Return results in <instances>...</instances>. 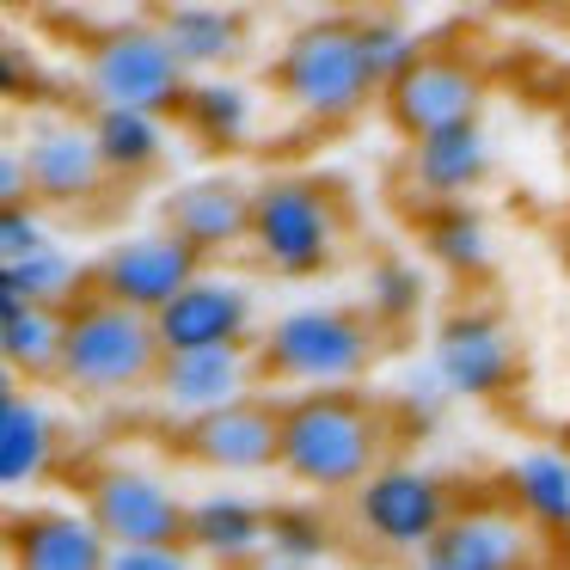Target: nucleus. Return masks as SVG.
<instances>
[{
    "mask_svg": "<svg viewBox=\"0 0 570 570\" xmlns=\"http://www.w3.org/2000/svg\"><path fill=\"white\" fill-rule=\"evenodd\" d=\"M87 129H92V148H99V160L111 178H148L166 166V117L92 105Z\"/></svg>",
    "mask_w": 570,
    "mask_h": 570,
    "instance_id": "24",
    "label": "nucleus"
},
{
    "mask_svg": "<svg viewBox=\"0 0 570 570\" xmlns=\"http://www.w3.org/2000/svg\"><path fill=\"white\" fill-rule=\"evenodd\" d=\"M80 283H92V264H80L75 252L56 239V246H43L38 258L26 264H0V313L13 307H75Z\"/></svg>",
    "mask_w": 570,
    "mask_h": 570,
    "instance_id": "25",
    "label": "nucleus"
},
{
    "mask_svg": "<svg viewBox=\"0 0 570 570\" xmlns=\"http://www.w3.org/2000/svg\"><path fill=\"white\" fill-rule=\"evenodd\" d=\"M80 509L99 521V533L124 552V546H185L190 533V503L148 466H99L87 472V491H80Z\"/></svg>",
    "mask_w": 570,
    "mask_h": 570,
    "instance_id": "9",
    "label": "nucleus"
},
{
    "mask_svg": "<svg viewBox=\"0 0 570 570\" xmlns=\"http://www.w3.org/2000/svg\"><path fill=\"white\" fill-rule=\"evenodd\" d=\"M423 301H430V276L399 252H381L362 276V313L374 325H411L423 313Z\"/></svg>",
    "mask_w": 570,
    "mask_h": 570,
    "instance_id": "29",
    "label": "nucleus"
},
{
    "mask_svg": "<svg viewBox=\"0 0 570 570\" xmlns=\"http://www.w3.org/2000/svg\"><path fill=\"white\" fill-rule=\"evenodd\" d=\"M497 166V148L484 136V124H466V129H442L430 141H411V185L423 190L430 203H460L491 178Z\"/></svg>",
    "mask_w": 570,
    "mask_h": 570,
    "instance_id": "22",
    "label": "nucleus"
},
{
    "mask_svg": "<svg viewBox=\"0 0 570 570\" xmlns=\"http://www.w3.org/2000/svg\"><path fill=\"white\" fill-rule=\"evenodd\" d=\"M258 374L295 393H344L374 362V320L344 301H307L264 325L258 337Z\"/></svg>",
    "mask_w": 570,
    "mask_h": 570,
    "instance_id": "3",
    "label": "nucleus"
},
{
    "mask_svg": "<svg viewBox=\"0 0 570 570\" xmlns=\"http://www.w3.org/2000/svg\"><path fill=\"white\" fill-rule=\"evenodd\" d=\"M203 558L190 546H124L111 552V570H197Z\"/></svg>",
    "mask_w": 570,
    "mask_h": 570,
    "instance_id": "34",
    "label": "nucleus"
},
{
    "mask_svg": "<svg viewBox=\"0 0 570 570\" xmlns=\"http://www.w3.org/2000/svg\"><path fill=\"white\" fill-rule=\"evenodd\" d=\"M252 203H258V185H246L234 173H203L166 190L160 227H173L203 258H222L234 246H252Z\"/></svg>",
    "mask_w": 570,
    "mask_h": 570,
    "instance_id": "14",
    "label": "nucleus"
},
{
    "mask_svg": "<svg viewBox=\"0 0 570 570\" xmlns=\"http://www.w3.org/2000/svg\"><path fill=\"white\" fill-rule=\"evenodd\" d=\"M356 31H362V56H368V68H374V80H381V92L393 87V80L405 75V68L417 62L423 50H430V43H423L399 13H356Z\"/></svg>",
    "mask_w": 570,
    "mask_h": 570,
    "instance_id": "31",
    "label": "nucleus"
},
{
    "mask_svg": "<svg viewBox=\"0 0 570 570\" xmlns=\"http://www.w3.org/2000/svg\"><path fill=\"white\" fill-rule=\"evenodd\" d=\"M411 570H528V521L509 509H460Z\"/></svg>",
    "mask_w": 570,
    "mask_h": 570,
    "instance_id": "18",
    "label": "nucleus"
},
{
    "mask_svg": "<svg viewBox=\"0 0 570 570\" xmlns=\"http://www.w3.org/2000/svg\"><path fill=\"white\" fill-rule=\"evenodd\" d=\"M190 466L222 472V479H252V472H276L283 460V399H239V405L215 411V417L185 423L178 435Z\"/></svg>",
    "mask_w": 570,
    "mask_h": 570,
    "instance_id": "11",
    "label": "nucleus"
},
{
    "mask_svg": "<svg viewBox=\"0 0 570 570\" xmlns=\"http://www.w3.org/2000/svg\"><path fill=\"white\" fill-rule=\"evenodd\" d=\"M423 258L448 276H484L497 258L491 222L472 203H430V215H423Z\"/></svg>",
    "mask_w": 570,
    "mask_h": 570,
    "instance_id": "26",
    "label": "nucleus"
},
{
    "mask_svg": "<svg viewBox=\"0 0 570 570\" xmlns=\"http://www.w3.org/2000/svg\"><path fill=\"white\" fill-rule=\"evenodd\" d=\"M80 75H87L92 105L148 111V117H178L190 99V87H197L154 19H117V26H105L99 38L87 43Z\"/></svg>",
    "mask_w": 570,
    "mask_h": 570,
    "instance_id": "4",
    "label": "nucleus"
},
{
    "mask_svg": "<svg viewBox=\"0 0 570 570\" xmlns=\"http://www.w3.org/2000/svg\"><path fill=\"white\" fill-rule=\"evenodd\" d=\"M62 350H68V307L0 313V356H7V374L50 381V374H62Z\"/></svg>",
    "mask_w": 570,
    "mask_h": 570,
    "instance_id": "28",
    "label": "nucleus"
},
{
    "mask_svg": "<svg viewBox=\"0 0 570 570\" xmlns=\"http://www.w3.org/2000/svg\"><path fill=\"white\" fill-rule=\"evenodd\" d=\"M350 509H356V528L368 533L374 546H386V552H411V558H417L423 546L460 515L442 472L411 466V460H386V466L350 497Z\"/></svg>",
    "mask_w": 570,
    "mask_h": 570,
    "instance_id": "8",
    "label": "nucleus"
},
{
    "mask_svg": "<svg viewBox=\"0 0 570 570\" xmlns=\"http://www.w3.org/2000/svg\"><path fill=\"white\" fill-rule=\"evenodd\" d=\"M252 325H258V288L246 276H215L203 271L173 307L154 320L166 356H190V350H246Z\"/></svg>",
    "mask_w": 570,
    "mask_h": 570,
    "instance_id": "12",
    "label": "nucleus"
},
{
    "mask_svg": "<svg viewBox=\"0 0 570 570\" xmlns=\"http://www.w3.org/2000/svg\"><path fill=\"white\" fill-rule=\"evenodd\" d=\"M258 570H288V564H276V558H264V564Z\"/></svg>",
    "mask_w": 570,
    "mask_h": 570,
    "instance_id": "37",
    "label": "nucleus"
},
{
    "mask_svg": "<svg viewBox=\"0 0 570 570\" xmlns=\"http://www.w3.org/2000/svg\"><path fill=\"white\" fill-rule=\"evenodd\" d=\"M185 546L203 564L222 570H246L258 558H271V509L246 491H209L190 497V533Z\"/></svg>",
    "mask_w": 570,
    "mask_h": 570,
    "instance_id": "19",
    "label": "nucleus"
},
{
    "mask_svg": "<svg viewBox=\"0 0 570 570\" xmlns=\"http://www.w3.org/2000/svg\"><path fill=\"white\" fill-rule=\"evenodd\" d=\"M503 484H509V503H515V515L528 521V528L558 533V540L570 533V454H558V448H528V454L509 460Z\"/></svg>",
    "mask_w": 570,
    "mask_h": 570,
    "instance_id": "23",
    "label": "nucleus"
},
{
    "mask_svg": "<svg viewBox=\"0 0 570 570\" xmlns=\"http://www.w3.org/2000/svg\"><path fill=\"white\" fill-rule=\"evenodd\" d=\"M271 87L288 111L313 117V124H350L368 111L381 99V80L362 56L356 13H325L288 31L271 62Z\"/></svg>",
    "mask_w": 570,
    "mask_h": 570,
    "instance_id": "2",
    "label": "nucleus"
},
{
    "mask_svg": "<svg viewBox=\"0 0 570 570\" xmlns=\"http://www.w3.org/2000/svg\"><path fill=\"white\" fill-rule=\"evenodd\" d=\"M252 381H258V356L252 350H190V356H166L154 393H160L166 411L197 423V417H215V411L252 399Z\"/></svg>",
    "mask_w": 570,
    "mask_h": 570,
    "instance_id": "17",
    "label": "nucleus"
},
{
    "mask_svg": "<svg viewBox=\"0 0 570 570\" xmlns=\"http://www.w3.org/2000/svg\"><path fill=\"white\" fill-rule=\"evenodd\" d=\"M430 362L454 399H503L515 386V337L491 313H448L430 337Z\"/></svg>",
    "mask_w": 570,
    "mask_h": 570,
    "instance_id": "15",
    "label": "nucleus"
},
{
    "mask_svg": "<svg viewBox=\"0 0 570 570\" xmlns=\"http://www.w3.org/2000/svg\"><path fill=\"white\" fill-rule=\"evenodd\" d=\"M56 448H62V435H56L50 405H43L38 393L7 381V393H0V484H7V491L43 484L56 466Z\"/></svg>",
    "mask_w": 570,
    "mask_h": 570,
    "instance_id": "21",
    "label": "nucleus"
},
{
    "mask_svg": "<svg viewBox=\"0 0 570 570\" xmlns=\"http://www.w3.org/2000/svg\"><path fill=\"white\" fill-rule=\"evenodd\" d=\"M209 271L197 246L173 234V227H141V234H124L92 258V295L117 301V307L141 313V320H160L178 295H185L197 276Z\"/></svg>",
    "mask_w": 570,
    "mask_h": 570,
    "instance_id": "7",
    "label": "nucleus"
},
{
    "mask_svg": "<svg viewBox=\"0 0 570 570\" xmlns=\"http://www.w3.org/2000/svg\"><path fill=\"white\" fill-rule=\"evenodd\" d=\"M26 203H31V166L19 154V141H7L0 148V209H26Z\"/></svg>",
    "mask_w": 570,
    "mask_h": 570,
    "instance_id": "35",
    "label": "nucleus"
},
{
    "mask_svg": "<svg viewBox=\"0 0 570 570\" xmlns=\"http://www.w3.org/2000/svg\"><path fill=\"white\" fill-rule=\"evenodd\" d=\"M43 246H56V234H50V222H43L38 203L0 209V264H26V258H38Z\"/></svg>",
    "mask_w": 570,
    "mask_h": 570,
    "instance_id": "32",
    "label": "nucleus"
},
{
    "mask_svg": "<svg viewBox=\"0 0 570 570\" xmlns=\"http://www.w3.org/2000/svg\"><path fill=\"white\" fill-rule=\"evenodd\" d=\"M117 546L87 509L31 503L7 515V564L13 570H111Z\"/></svg>",
    "mask_w": 570,
    "mask_h": 570,
    "instance_id": "16",
    "label": "nucleus"
},
{
    "mask_svg": "<svg viewBox=\"0 0 570 570\" xmlns=\"http://www.w3.org/2000/svg\"><path fill=\"white\" fill-rule=\"evenodd\" d=\"M337 239H344V222H337V203L325 197L320 178L276 173L258 185L252 252H258L264 271L288 276V283H307V276H320L337 258Z\"/></svg>",
    "mask_w": 570,
    "mask_h": 570,
    "instance_id": "6",
    "label": "nucleus"
},
{
    "mask_svg": "<svg viewBox=\"0 0 570 570\" xmlns=\"http://www.w3.org/2000/svg\"><path fill=\"white\" fill-rule=\"evenodd\" d=\"M166 368V350L154 320L117 307V301H75L68 307V350H62V381L80 386V393H136V386H154Z\"/></svg>",
    "mask_w": 570,
    "mask_h": 570,
    "instance_id": "5",
    "label": "nucleus"
},
{
    "mask_svg": "<svg viewBox=\"0 0 570 570\" xmlns=\"http://www.w3.org/2000/svg\"><path fill=\"white\" fill-rule=\"evenodd\" d=\"M558 148H564V160H570V105H564V117H558Z\"/></svg>",
    "mask_w": 570,
    "mask_h": 570,
    "instance_id": "36",
    "label": "nucleus"
},
{
    "mask_svg": "<svg viewBox=\"0 0 570 570\" xmlns=\"http://www.w3.org/2000/svg\"><path fill=\"white\" fill-rule=\"evenodd\" d=\"M178 117H185V129L203 148H239V141H252V129H258V92L234 75H215V80H197V87H190V99Z\"/></svg>",
    "mask_w": 570,
    "mask_h": 570,
    "instance_id": "27",
    "label": "nucleus"
},
{
    "mask_svg": "<svg viewBox=\"0 0 570 570\" xmlns=\"http://www.w3.org/2000/svg\"><path fill=\"white\" fill-rule=\"evenodd\" d=\"M393 399L411 411V423H435V417H442V405H448L454 393H448V381L435 374V362H411V368L399 374Z\"/></svg>",
    "mask_w": 570,
    "mask_h": 570,
    "instance_id": "33",
    "label": "nucleus"
},
{
    "mask_svg": "<svg viewBox=\"0 0 570 570\" xmlns=\"http://www.w3.org/2000/svg\"><path fill=\"white\" fill-rule=\"evenodd\" d=\"M160 38L173 43V56L190 68V80H215L246 56L252 19L234 7H209V0H185V7H160L154 13Z\"/></svg>",
    "mask_w": 570,
    "mask_h": 570,
    "instance_id": "20",
    "label": "nucleus"
},
{
    "mask_svg": "<svg viewBox=\"0 0 570 570\" xmlns=\"http://www.w3.org/2000/svg\"><path fill=\"white\" fill-rule=\"evenodd\" d=\"M19 154L31 166V197L43 209H80L111 178L99 148H92V129L75 124V117H31L26 136H19Z\"/></svg>",
    "mask_w": 570,
    "mask_h": 570,
    "instance_id": "13",
    "label": "nucleus"
},
{
    "mask_svg": "<svg viewBox=\"0 0 570 570\" xmlns=\"http://www.w3.org/2000/svg\"><path fill=\"white\" fill-rule=\"evenodd\" d=\"M332 552V521L313 503H276L271 509V558L288 570H313Z\"/></svg>",
    "mask_w": 570,
    "mask_h": 570,
    "instance_id": "30",
    "label": "nucleus"
},
{
    "mask_svg": "<svg viewBox=\"0 0 570 570\" xmlns=\"http://www.w3.org/2000/svg\"><path fill=\"white\" fill-rule=\"evenodd\" d=\"M386 124L405 141H430L442 129H466L484 111V75L460 50H423L393 87L381 92Z\"/></svg>",
    "mask_w": 570,
    "mask_h": 570,
    "instance_id": "10",
    "label": "nucleus"
},
{
    "mask_svg": "<svg viewBox=\"0 0 570 570\" xmlns=\"http://www.w3.org/2000/svg\"><path fill=\"white\" fill-rule=\"evenodd\" d=\"M386 442H393L386 405H374L356 386H344V393H288L276 472L313 497H356L386 466Z\"/></svg>",
    "mask_w": 570,
    "mask_h": 570,
    "instance_id": "1",
    "label": "nucleus"
}]
</instances>
